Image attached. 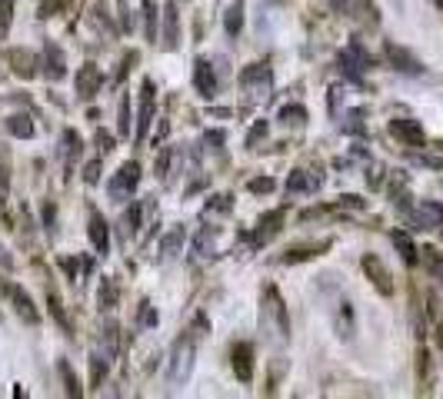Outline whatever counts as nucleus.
<instances>
[{
  "label": "nucleus",
  "mask_w": 443,
  "mask_h": 399,
  "mask_svg": "<svg viewBox=\"0 0 443 399\" xmlns=\"http://www.w3.org/2000/svg\"><path fill=\"white\" fill-rule=\"evenodd\" d=\"M97 299H101V310H114V306H117V283L110 280V276H103Z\"/></svg>",
  "instance_id": "nucleus-26"
},
{
  "label": "nucleus",
  "mask_w": 443,
  "mask_h": 399,
  "mask_svg": "<svg viewBox=\"0 0 443 399\" xmlns=\"http://www.w3.org/2000/svg\"><path fill=\"white\" fill-rule=\"evenodd\" d=\"M7 190H11V174H7V160L0 153V197H7Z\"/></svg>",
  "instance_id": "nucleus-38"
},
{
  "label": "nucleus",
  "mask_w": 443,
  "mask_h": 399,
  "mask_svg": "<svg viewBox=\"0 0 443 399\" xmlns=\"http://www.w3.org/2000/svg\"><path fill=\"white\" fill-rule=\"evenodd\" d=\"M260 137H267V124H264V120H260V124H257V126H253V130H250V137H247V147H257V140H260Z\"/></svg>",
  "instance_id": "nucleus-40"
},
{
  "label": "nucleus",
  "mask_w": 443,
  "mask_h": 399,
  "mask_svg": "<svg viewBox=\"0 0 443 399\" xmlns=\"http://www.w3.org/2000/svg\"><path fill=\"white\" fill-rule=\"evenodd\" d=\"M330 7H337V11H343V7H347V0H330Z\"/></svg>",
  "instance_id": "nucleus-43"
},
{
  "label": "nucleus",
  "mask_w": 443,
  "mask_h": 399,
  "mask_svg": "<svg viewBox=\"0 0 443 399\" xmlns=\"http://www.w3.org/2000/svg\"><path fill=\"white\" fill-rule=\"evenodd\" d=\"M437 7H440V13H443V0H437Z\"/></svg>",
  "instance_id": "nucleus-44"
},
{
  "label": "nucleus",
  "mask_w": 443,
  "mask_h": 399,
  "mask_svg": "<svg viewBox=\"0 0 443 399\" xmlns=\"http://www.w3.org/2000/svg\"><path fill=\"white\" fill-rule=\"evenodd\" d=\"M13 7H17V0H0V40H7V34H11Z\"/></svg>",
  "instance_id": "nucleus-27"
},
{
  "label": "nucleus",
  "mask_w": 443,
  "mask_h": 399,
  "mask_svg": "<svg viewBox=\"0 0 443 399\" xmlns=\"http://www.w3.org/2000/svg\"><path fill=\"white\" fill-rule=\"evenodd\" d=\"M277 187L270 176H257V180H250V193H270V190Z\"/></svg>",
  "instance_id": "nucleus-36"
},
{
  "label": "nucleus",
  "mask_w": 443,
  "mask_h": 399,
  "mask_svg": "<svg viewBox=\"0 0 443 399\" xmlns=\"http://www.w3.org/2000/svg\"><path fill=\"white\" fill-rule=\"evenodd\" d=\"M57 369H60V379H63V393H67V396H84V386H80V379L74 376L70 362L60 360L57 362Z\"/></svg>",
  "instance_id": "nucleus-22"
},
{
  "label": "nucleus",
  "mask_w": 443,
  "mask_h": 399,
  "mask_svg": "<svg viewBox=\"0 0 443 399\" xmlns=\"http://www.w3.org/2000/svg\"><path fill=\"white\" fill-rule=\"evenodd\" d=\"M84 180H87V183H97V180H101V163H97V160L87 163V174H84Z\"/></svg>",
  "instance_id": "nucleus-42"
},
{
  "label": "nucleus",
  "mask_w": 443,
  "mask_h": 399,
  "mask_svg": "<svg viewBox=\"0 0 443 399\" xmlns=\"http://www.w3.org/2000/svg\"><path fill=\"white\" fill-rule=\"evenodd\" d=\"M7 130H11L13 137H34V124H30V117H11V124H7Z\"/></svg>",
  "instance_id": "nucleus-29"
},
{
  "label": "nucleus",
  "mask_w": 443,
  "mask_h": 399,
  "mask_svg": "<svg viewBox=\"0 0 443 399\" xmlns=\"http://www.w3.org/2000/svg\"><path fill=\"white\" fill-rule=\"evenodd\" d=\"M224 30H227L230 37H237L243 30V0H233L227 11V20H224Z\"/></svg>",
  "instance_id": "nucleus-23"
},
{
  "label": "nucleus",
  "mask_w": 443,
  "mask_h": 399,
  "mask_svg": "<svg viewBox=\"0 0 443 399\" xmlns=\"http://www.w3.org/2000/svg\"><path fill=\"white\" fill-rule=\"evenodd\" d=\"M197 339H200V333L197 329H187L174 343V349H170V383H184L190 376V369H193V353H197Z\"/></svg>",
  "instance_id": "nucleus-2"
},
{
  "label": "nucleus",
  "mask_w": 443,
  "mask_h": 399,
  "mask_svg": "<svg viewBox=\"0 0 443 399\" xmlns=\"http://www.w3.org/2000/svg\"><path fill=\"white\" fill-rule=\"evenodd\" d=\"M120 137H130V100L120 97Z\"/></svg>",
  "instance_id": "nucleus-34"
},
{
  "label": "nucleus",
  "mask_w": 443,
  "mask_h": 399,
  "mask_svg": "<svg viewBox=\"0 0 443 399\" xmlns=\"http://www.w3.org/2000/svg\"><path fill=\"white\" fill-rule=\"evenodd\" d=\"M193 87H197V93L200 97H214L217 93V77H214V67H210V60H197L193 63Z\"/></svg>",
  "instance_id": "nucleus-15"
},
{
  "label": "nucleus",
  "mask_w": 443,
  "mask_h": 399,
  "mask_svg": "<svg viewBox=\"0 0 443 399\" xmlns=\"http://www.w3.org/2000/svg\"><path fill=\"white\" fill-rule=\"evenodd\" d=\"M177 44H180V13H177V4L170 0V4H164V47L177 50Z\"/></svg>",
  "instance_id": "nucleus-17"
},
{
  "label": "nucleus",
  "mask_w": 443,
  "mask_h": 399,
  "mask_svg": "<svg viewBox=\"0 0 443 399\" xmlns=\"http://www.w3.org/2000/svg\"><path fill=\"white\" fill-rule=\"evenodd\" d=\"M107 369H110L107 356L94 353V356H90V386H103V379H107Z\"/></svg>",
  "instance_id": "nucleus-24"
},
{
  "label": "nucleus",
  "mask_w": 443,
  "mask_h": 399,
  "mask_svg": "<svg viewBox=\"0 0 443 399\" xmlns=\"http://www.w3.org/2000/svg\"><path fill=\"white\" fill-rule=\"evenodd\" d=\"M337 329H340V336H350V333H354V310H350V303H340V313H337Z\"/></svg>",
  "instance_id": "nucleus-30"
},
{
  "label": "nucleus",
  "mask_w": 443,
  "mask_h": 399,
  "mask_svg": "<svg viewBox=\"0 0 443 399\" xmlns=\"http://www.w3.org/2000/svg\"><path fill=\"white\" fill-rule=\"evenodd\" d=\"M137 183H140V166H137L134 160H127L124 166H120V170L110 176V183H107V193H110V200L124 203V200L134 197Z\"/></svg>",
  "instance_id": "nucleus-3"
},
{
  "label": "nucleus",
  "mask_w": 443,
  "mask_h": 399,
  "mask_svg": "<svg viewBox=\"0 0 443 399\" xmlns=\"http://www.w3.org/2000/svg\"><path fill=\"white\" fill-rule=\"evenodd\" d=\"M240 87L250 97H267V90H270V67L267 63H250L240 74Z\"/></svg>",
  "instance_id": "nucleus-7"
},
{
  "label": "nucleus",
  "mask_w": 443,
  "mask_h": 399,
  "mask_svg": "<svg viewBox=\"0 0 443 399\" xmlns=\"http://www.w3.org/2000/svg\"><path fill=\"white\" fill-rule=\"evenodd\" d=\"M140 326H157V313L150 303H140Z\"/></svg>",
  "instance_id": "nucleus-37"
},
{
  "label": "nucleus",
  "mask_w": 443,
  "mask_h": 399,
  "mask_svg": "<svg viewBox=\"0 0 443 399\" xmlns=\"http://www.w3.org/2000/svg\"><path fill=\"white\" fill-rule=\"evenodd\" d=\"M410 220L417 230H433V226H443V203H433V200H423L417 210L410 213Z\"/></svg>",
  "instance_id": "nucleus-11"
},
{
  "label": "nucleus",
  "mask_w": 443,
  "mask_h": 399,
  "mask_svg": "<svg viewBox=\"0 0 443 399\" xmlns=\"http://www.w3.org/2000/svg\"><path fill=\"white\" fill-rule=\"evenodd\" d=\"M387 60H390L400 74H423V63H420L410 50L397 47V44H387Z\"/></svg>",
  "instance_id": "nucleus-16"
},
{
  "label": "nucleus",
  "mask_w": 443,
  "mask_h": 399,
  "mask_svg": "<svg viewBox=\"0 0 443 399\" xmlns=\"http://www.w3.org/2000/svg\"><path fill=\"white\" fill-rule=\"evenodd\" d=\"M330 247H333V240H320V243H297V247H290L283 256H280V263H283V266H297V263H307V260H314V256H320V253H327Z\"/></svg>",
  "instance_id": "nucleus-9"
},
{
  "label": "nucleus",
  "mask_w": 443,
  "mask_h": 399,
  "mask_svg": "<svg viewBox=\"0 0 443 399\" xmlns=\"http://www.w3.org/2000/svg\"><path fill=\"white\" fill-rule=\"evenodd\" d=\"M287 220V210L280 207V210H270L267 216H260V223H257V233H253V247H260L267 243L270 237H277L280 233V223Z\"/></svg>",
  "instance_id": "nucleus-14"
},
{
  "label": "nucleus",
  "mask_w": 443,
  "mask_h": 399,
  "mask_svg": "<svg viewBox=\"0 0 443 399\" xmlns=\"http://www.w3.org/2000/svg\"><path fill=\"white\" fill-rule=\"evenodd\" d=\"M320 183H323L320 170H316V174H310V170H293V174L287 176V193H314Z\"/></svg>",
  "instance_id": "nucleus-18"
},
{
  "label": "nucleus",
  "mask_w": 443,
  "mask_h": 399,
  "mask_svg": "<svg viewBox=\"0 0 443 399\" xmlns=\"http://www.w3.org/2000/svg\"><path fill=\"white\" fill-rule=\"evenodd\" d=\"M260 329L267 333L270 343H287L290 339V313L280 296L277 287H267L260 296Z\"/></svg>",
  "instance_id": "nucleus-1"
},
{
  "label": "nucleus",
  "mask_w": 443,
  "mask_h": 399,
  "mask_svg": "<svg viewBox=\"0 0 443 399\" xmlns=\"http://www.w3.org/2000/svg\"><path fill=\"white\" fill-rule=\"evenodd\" d=\"M47 303H51V313H53V320L70 333V320H67V313H63V306H60V296H57V289L53 287H47Z\"/></svg>",
  "instance_id": "nucleus-28"
},
{
  "label": "nucleus",
  "mask_w": 443,
  "mask_h": 399,
  "mask_svg": "<svg viewBox=\"0 0 443 399\" xmlns=\"http://www.w3.org/2000/svg\"><path fill=\"white\" fill-rule=\"evenodd\" d=\"M87 237H90V247L97 249L101 256H107V253H110V226H107V220H103L101 210H90Z\"/></svg>",
  "instance_id": "nucleus-8"
},
{
  "label": "nucleus",
  "mask_w": 443,
  "mask_h": 399,
  "mask_svg": "<svg viewBox=\"0 0 443 399\" xmlns=\"http://www.w3.org/2000/svg\"><path fill=\"white\" fill-rule=\"evenodd\" d=\"M47 77L51 80H63V74H67V67H63V53H60V47L57 44H47Z\"/></svg>",
  "instance_id": "nucleus-20"
},
{
  "label": "nucleus",
  "mask_w": 443,
  "mask_h": 399,
  "mask_svg": "<svg viewBox=\"0 0 443 399\" xmlns=\"http://www.w3.org/2000/svg\"><path fill=\"white\" fill-rule=\"evenodd\" d=\"M4 287V293H7V299L13 303V313L24 320V323H30V326H37L40 323V313H37V306H34V299H30V293H24V289L17 287V283H0Z\"/></svg>",
  "instance_id": "nucleus-6"
},
{
  "label": "nucleus",
  "mask_w": 443,
  "mask_h": 399,
  "mask_svg": "<svg viewBox=\"0 0 443 399\" xmlns=\"http://www.w3.org/2000/svg\"><path fill=\"white\" fill-rule=\"evenodd\" d=\"M393 243H397V249H400V256H404L406 266H413V263L420 260V249L413 247V240L406 237L404 230H397V233H393Z\"/></svg>",
  "instance_id": "nucleus-21"
},
{
  "label": "nucleus",
  "mask_w": 443,
  "mask_h": 399,
  "mask_svg": "<svg viewBox=\"0 0 443 399\" xmlns=\"http://www.w3.org/2000/svg\"><path fill=\"white\" fill-rule=\"evenodd\" d=\"M230 210V197H214V203H207V213H227Z\"/></svg>",
  "instance_id": "nucleus-39"
},
{
  "label": "nucleus",
  "mask_w": 443,
  "mask_h": 399,
  "mask_svg": "<svg viewBox=\"0 0 443 399\" xmlns=\"http://www.w3.org/2000/svg\"><path fill=\"white\" fill-rule=\"evenodd\" d=\"M390 133L397 140H404L406 147H423L427 137H423V126L417 120H390Z\"/></svg>",
  "instance_id": "nucleus-12"
},
{
  "label": "nucleus",
  "mask_w": 443,
  "mask_h": 399,
  "mask_svg": "<svg viewBox=\"0 0 443 399\" xmlns=\"http://www.w3.org/2000/svg\"><path fill=\"white\" fill-rule=\"evenodd\" d=\"M230 366L240 383H253V369H257V349L253 343H233L230 346Z\"/></svg>",
  "instance_id": "nucleus-5"
},
{
  "label": "nucleus",
  "mask_w": 443,
  "mask_h": 399,
  "mask_svg": "<svg viewBox=\"0 0 443 399\" xmlns=\"http://www.w3.org/2000/svg\"><path fill=\"white\" fill-rule=\"evenodd\" d=\"M143 13H147V40H157V7L150 0L143 4Z\"/></svg>",
  "instance_id": "nucleus-33"
},
{
  "label": "nucleus",
  "mask_w": 443,
  "mask_h": 399,
  "mask_svg": "<svg viewBox=\"0 0 443 399\" xmlns=\"http://www.w3.org/2000/svg\"><path fill=\"white\" fill-rule=\"evenodd\" d=\"M67 4H70V0H40V17H53V13L57 11H63V7H67Z\"/></svg>",
  "instance_id": "nucleus-35"
},
{
  "label": "nucleus",
  "mask_w": 443,
  "mask_h": 399,
  "mask_svg": "<svg viewBox=\"0 0 443 399\" xmlns=\"http://www.w3.org/2000/svg\"><path fill=\"white\" fill-rule=\"evenodd\" d=\"M360 266H364V273H367V280L373 283V289H377L380 296H393V276H390V270H387V263L380 260L377 253H367V256L360 260Z\"/></svg>",
  "instance_id": "nucleus-4"
},
{
  "label": "nucleus",
  "mask_w": 443,
  "mask_h": 399,
  "mask_svg": "<svg viewBox=\"0 0 443 399\" xmlns=\"http://www.w3.org/2000/svg\"><path fill=\"white\" fill-rule=\"evenodd\" d=\"M77 97L80 100H90L97 90H101L103 84V74H101V67H94V63H84L80 70H77Z\"/></svg>",
  "instance_id": "nucleus-10"
},
{
  "label": "nucleus",
  "mask_w": 443,
  "mask_h": 399,
  "mask_svg": "<svg viewBox=\"0 0 443 399\" xmlns=\"http://www.w3.org/2000/svg\"><path fill=\"white\" fill-rule=\"evenodd\" d=\"M420 253H423V263H427V270H430V273H437V276H440V273H443L440 253H437V249H433V247H423V249H420Z\"/></svg>",
  "instance_id": "nucleus-32"
},
{
  "label": "nucleus",
  "mask_w": 443,
  "mask_h": 399,
  "mask_svg": "<svg viewBox=\"0 0 443 399\" xmlns=\"http://www.w3.org/2000/svg\"><path fill=\"white\" fill-rule=\"evenodd\" d=\"M7 63H11L13 74L24 77V80H30V77L37 74V57H34L30 50H11V53H7Z\"/></svg>",
  "instance_id": "nucleus-19"
},
{
  "label": "nucleus",
  "mask_w": 443,
  "mask_h": 399,
  "mask_svg": "<svg viewBox=\"0 0 443 399\" xmlns=\"http://www.w3.org/2000/svg\"><path fill=\"white\" fill-rule=\"evenodd\" d=\"M280 120H283L287 126H290V124L300 126L307 120V110H304V107H297V103H293V107H283V110H280Z\"/></svg>",
  "instance_id": "nucleus-31"
},
{
  "label": "nucleus",
  "mask_w": 443,
  "mask_h": 399,
  "mask_svg": "<svg viewBox=\"0 0 443 399\" xmlns=\"http://www.w3.org/2000/svg\"><path fill=\"white\" fill-rule=\"evenodd\" d=\"M97 147H101V153H110V150H114V137L103 133V130H97Z\"/></svg>",
  "instance_id": "nucleus-41"
},
{
  "label": "nucleus",
  "mask_w": 443,
  "mask_h": 399,
  "mask_svg": "<svg viewBox=\"0 0 443 399\" xmlns=\"http://www.w3.org/2000/svg\"><path fill=\"white\" fill-rule=\"evenodd\" d=\"M184 247V230H170L164 237V243H160V260H170V256H177V249Z\"/></svg>",
  "instance_id": "nucleus-25"
},
{
  "label": "nucleus",
  "mask_w": 443,
  "mask_h": 399,
  "mask_svg": "<svg viewBox=\"0 0 443 399\" xmlns=\"http://www.w3.org/2000/svg\"><path fill=\"white\" fill-rule=\"evenodd\" d=\"M153 120V80L140 84V120H137V143L147 137V126Z\"/></svg>",
  "instance_id": "nucleus-13"
}]
</instances>
